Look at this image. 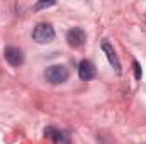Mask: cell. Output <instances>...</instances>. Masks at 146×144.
I'll list each match as a JSON object with an SVG mask.
<instances>
[{
  "instance_id": "5b68a950",
  "label": "cell",
  "mask_w": 146,
  "mask_h": 144,
  "mask_svg": "<svg viewBox=\"0 0 146 144\" xmlns=\"http://www.w3.org/2000/svg\"><path fill=\"white\" fill-rule=\"evenodd\" d=\"M66 41H68V44H70L72 48H80V46H83V42L87 41V34H85L83 29L73 27V29H70V31L66 32Z\"/></svg>"
},
{
  "instance_id": "7a4b0ae2",
  "label": "cell",
  "mask_w": 146,
  "mask_h": 144,
  "mask_svg": "<svg viewBox=\"0 0 146 144\" xmlns=\"http://www.w3.org/2000/svg\"><path fill=\"white\" fill-rule=\"evenodd\" d=\"M33 39H34L36 42H39V44H48V42H51V41L54 39V29H53V26L48 24V22L37 24L36 27H34V31H33Z\"/></svg>"
},
{
  "instance_id": "8992f818",
  "label": "cell",
  "mask_w": 146,
  "mask_h": 144,
  "mask_svg": "<svg viewBox=\"0 0 146 144\" xmlns=\"http://www.w3.org/2000/svg\"><path fill=\"white\" fill-rule=\"evenodd\" d=\"M95 75H97V68H95V65H94L92 61L83 59V61L80 63V66H78V76H80L83 81H90V80H94Z\"/></svg>"
},
{
  "instance_id": "52a82bcc",
  "label": "cell",
  "mask_w": 146,
  "mask_h": 144,
  "mask_svg": "<svg viewBox=\"0 0 146 144\" xmlns=\"http://www.w3.org/2000/svg\"><path fill=\"white\" fill-rule=\"evenodd\" d=\"M102 51H104V54H106L109 65L114 68V71L117 73V75H121V61H119V58H117L114 48L110 46L109 42H104V44H102Z\"/></svg>"
},
{
  "instance_id": "6da1fadb",
  "label": "cell",
  "mask_w": 146,
  "mask_h": 144,
  "mask_svg": "<svg viewBox=\"0 0 146 144\" xmlns=\"http://www.w3.org/2000/svg\"><path fill=\"white\" fill-rule=\"evenodd\" d=\"M68 76H70V71L63 65H53L44 71L46 81L51 83V85H61V83H65L68 80Z\"/></svg>"
},
{
  "instance_id": "ba28073f",
  "label": "cell",
  "mask_w": 146,
  "mask_h": 144,
  "mask_svg": "<svg viewBox=\"0 0 146 144\" xmlns=\"http://www.w3.org/2000/svg\"><path fill=\"white\" fill-rule=\"evenodd\" d=\"M133 68H134V78H136V80H141V76H143L141 65H139L138 61H133Z\"/></svg>"
},
{
  "instance_id": "9c48e42d",
  "label": "cell",
  "mask_w": 146,
  "mask_h": 144,
  "mask_svg": "<svg viewBox=\"0 0 146 144\" xmlns=\"http://www.w3.org/2000/svg\"><path fill=\"white\" fill-rule=\"evenodd\" d=\"M53 5H56V2H37L36 5H34V10H41V9H48V7H53Z\"/></svg>"
},
{
  "instance_id": "3957f363",
  "label": "cell",
  "mask_w": 146,
  "mask_h": 144,
  "mask_svg": "<svg viewBox=\"0 0 146 144\" xmlns=\"http://www.w3.org/2000/svg\"><path fill=\"white\" fill-rule=\"evenodd\" d=\"M3 58H5V61H7L10 66H21V65L24 63V54H22V51H21L19 48H15V46H7V48L3 49Z\"/></svg>"
},
{
  "instance_id": "277c9868",
  "label": "cell",
  "mask_w": 146,
  "mask_h": 144,
  "mask_svg": "<svg viewBox=\"0 0 146 144\" xmlns=\"http://www.w3.org/2000/svg\"><path fill=\"white\" fill-rule=\"evenodd\" d=\"M44 136L48 139H51L54 144H72V139H70L68 132L60 131L56 127H46L44 129Z\"/></svg>"
}]
</instances>
